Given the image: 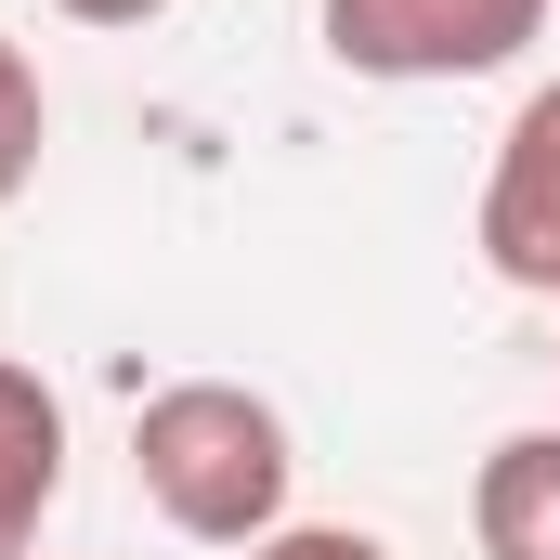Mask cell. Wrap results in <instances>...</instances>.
I'll return each instance as SVG.
<instances>
[{
	"label": "cell",
	"mask_w": 560,
	"mask_h": 560,
	"mask_svg": "<svg viewBox=\"0 0 560 560\" xmlns=\"http://www.w3.org/2000/svg\"><path fill=\"white\" fill-rule=\"evenodd\" d=\"M39 143H52V92H39L26 39H0V209L39 183Z\"/></svg>",
	"instance_id": "6"
},
{
	"label": "cell",
	"mask_w": 560,
	"mask_h": 560,
	"mask_svg": "<svg viewBox=\"0 0 560 560\" xmlns=\"http://www.w3.org/2000/svg\"><path fill=\"white\" fill-rule=\"evenodd\" d=\"M469 535H482V560H560V430H509L482 456Z\"/></svg>",
	"instance_id": "5"
},
{
	"label": "cell",
	"mask_w": 560,
	"mask_h": 560,
	"mask_svg": "<svg viewBox=\"0 0 560 560\" xmlns=\"http://www.w3.org/2000/svg\"><path fill=\"white\" fill-rule=\"evenodd\" d=\"M52 13H79V26H156L170 0H52Z\"/></svg>",
	"instance_id": "8"
},
{
	"label": "cell",
	"mask_w": 560,
	"mask_h": 560,
	"mask_svg": "<svg viewBox=\"0 0 560 560\" xmlns=\"http://www.w3.org/2000/svg\"><path fill=\"white\" fill-rule=\"evenodd\" d=\"M548 39V0H326V52L352 79H495Z\"/></svg>",
	"instance_id": "2"
},
{
	"label": "cell",
	"mask_w": 560,
	"mask_h": 560,
	"mask_svg": "<svg viewBox=\"0 0 560 560\" xmlns=\"http://www.w3.org/2000/svg\"><path fill=\"white\" fill-rule=\"evenodd\" d=\"M131 482H143V509L170 535L261 548L287 522L300 456H287V418L248 378H170V392H143V418H131Z\"/></svg>",
	"instance_id": "1"
},
{
	"label": "cell",
	"mask_w": 560,
	"mask_h": 560,
	"mask_svg": "<svg viewBox=\"0 0 560 560\" xmlns=\"http://www.w3.org/2000/svg\"><path fill=\"white\" fill-rule=\"evenodd\" d=\"M235 560H392L378 535H352V522H275L261 548H235Z\"/></svg>",
	"instance_id": "7"
},
{
	"label": "cell",
	"mask_w": 560,
	"mask_h": 560,
	"mask_svg": "<svg viewBox=\"0 0 560 560\" xmlns=\"http://www.w3.org/2000/svg\"><path fill=\"white\" fill-rule=\"evenodd\" d=\"M482 261L509 287L560 300V79L522 92V118L495 131V170H482Z\"/></svg>",
	"instance_id": "3"
},
{
	"label": "cell",
	"mask_w": 560,
	"mask_h": 560,
	"mask_svg": "<svg viewBox=\"0 0 560 560\" xmlns=\"http://www.w3.org/2000/svg\"><path fill=\"white\" fill-rule=\"evenodd\" d=\"M52 495H66V405H52V378H39V365H13V352H0V560L39 548Z\"/></svg>",
	"instance_id": "4"
}]
</instances>
